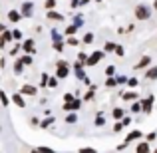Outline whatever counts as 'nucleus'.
<instances>
[{
    "label": "nucleus",
    "mask_w": 157,
    "mask_h": 153,
    "mask_svg": "<svg viewBox=\"0 0 157 153\" xmlns=\"http://www.w3.org/2000/svg\"><path fill=\"white\" fill-rule=\"evenodd\" d=\"M133 16L139 22H147V20H151V16H153V8H151V4L139 2L137 6L133 8Z\"/></svg>",
    "instance_id": "nucleus-1"
},
{
    "label": "nucleus",
    "mask_w": 157,
    "mask_h": 153,
    "mask_svg": "<svg viewBox=\"0 0 157 153\" xmlns=\"http://www.w3.org/2000/svg\"><path fill=\"white\" fill-rule=\"evenodd\" d=\"M139 139H143V131L141 129H131L129 133L125 135L123 143H117V145H115V149H117V151H123V149H127V147H129L133 141H139Z\"/></svg>",
    "instance_id": "nucleus-2"
},
{
    "label": "nucleus",
    "mask_w": 157,
    "mask_h": 153,
    "mask_svg": "<svg viewBox=\"0 0 157 153\" xmlns=\"http://www.w3.org/2000/svg\"><path fill=\"white\" fill-rule=\"evenodd\" d=\"M70 72H72V64H70L68 60H58L56 62V74H54V76H56L58 80L70 78Z\"/></svg>",
    "instance_id": "nucleus-3"
},
{
    "label": "nucleus",
    "mask_w": 157,
    "mask_h": 153,
    "mask_svg": "<svg viewBox=\"0 0 157 153\" xmlns=\"http://www.w3.org/2000/svg\"><path fill=\"white\" fill-rule=\"evenodd\" d=\"M139 103H141V113L149 115L155 105V94H147L145 98H139Z\"/></svg>",
    "instance_id": "nucleus-4"
},
{
    "label": "nucleus",
    "mask_w": 157,
    "mask_h": 153,
    "mask_svg": "<svg viewBox=\"0 0 157 153\" xmlns=\"http://www.w3.org/2000/svg\"><path fill=\"white\" fill-rule=\"evenodd\" d=\"M105 58V54H104V50H94L92 54H88V60H86V68H94V66H98L101 60Z\"/></svg>",
    "instance_id": "nucleus-5"
},
{
    "label": "nucleus",
    "mask_w": 157,
    "mask_h": 153,
    "mask_svg": "<svg viewBox=\"0 0 157 153\" xmlns=\"http://www.w3.org/2000/svg\"><path fill=\"white\" fill-rule=\"evenodd\" d=\"M34 2H32V0H24L22 4H20V14H22V20L24 18H32V16H34Z\"/></svg>",
    "instance_id": "nucleus-6"
},
{
    "label": "nucleus",
    "mask_w": 157,
    "mask_h": 153,
    "mask_svg": "<svg viewBox=\"0 0 157 153\" xmlns=\"http://www.w3.org/2000/svg\"><path fill=\"white\" fill-rule=\"evenodd\" d=\"M20 48H22L24 54H30V56H34V54L38 52V48H36V40H34V38H24L22 42H20Z\"/></svg>",
    "instance_id": "nucleus-7"
},
{
    "label": "nucleus",
    "mask_w": 157,
    "mask_h": 153,
    "mask_svg": "<svg viewBox=\"0 0 157 153\" xmlns=\"http://www.w3.org/2000/svg\"><path fill=\"white\" fill-rule=\"evenodd\" d=\"M72 72H74V76H76V80H80V82H84L86 78H88L86 76V66L82 64V62H78V60L72 64Z\"/></svg>",
    "instance_id": "nucleus-8"
},
{
    "label": "nucleus",
    "mask_w": 157,
    "mask_h": 153,
    "mask_svg": "<svg viewBox=\"0 0 157 153\" xmlns=\"http://www.w3.org/2000/svg\"><path fill=\"white\" fill-rule=\"evenodd\" d=\"M82 105H84V101H82V98H76L74 101H68V103H62V111H66V113H70V111H80Z\"/></svg>",
    "instance_id": "nucleus-9"
},
{
    "label": "nucleus",
    "mask_w": 157,
    "mask_h": 153,
    "mask_svg": "<svg viewBox=\"0 0 157 153\" xmlns=\"http://www.w3.org/2000/svg\"><path fill=\"white\" fill-rule=\"evenodd\" d=\"M151 64H153V58L145 54V56H141V58H139V62L133 66V70H135V72H145V70L149 68Z\"/></svg>",
    "instance_id": "nucleus-10"
},
{
    "label": "nucleus",
    "mask_w": 157,
    "mask_h": 153,
    "mask_svg": "<svg viewBox=\"0 0 157 153\" xmlns=\"http://www.w3.org/2000/svg\"><path fill=\"white\" fill-rule=\"evenodd\" d=\"M18 92L22 94L24 98H26V96H28V98H34V96H38V86L28 84V82H26V84H22V88H20Z\"/></svg>",
    "instance_id": "nucleus-11"
},
{
    "label": "nucleus",
    "mask_w": 157,
    "mask_h": 153,
    "mask_svg": "<svg viewBox=\"0 0 157 153\" xmlns=\"http://www.w3.org/2000/svg\"><path fill=\"white\" fill-rule=\"evenodd\" d=\"M119 98L123 100V103H131V101H137L141 96L135 90H127V92H119Z\"/></svg>",
    "instance_id": "nucleus-12"
},
{
    "label": "nucleus",
    "mask_w": 157,
    "mask_h": 153,
    "mask_svg": "<svg viewBox=\"0 0 157 153\" xmlns=\"http://www.w3.org/2000/svg\"><path fill=\"white\" fill-rule=\"evenodd\" d=\"M10 101L14 103L16 107H20V109H26V98H24V96H22L20 92L12 94V96H10Z\"/></svg>",
    "instance_id": "nucleus-13"
},
{
    "label": "nucleus",
    "mask_w": 157,
    "mask_h": 153,
    "mask_svg": "<svg viewBox=\"0 0 157 153\" xmlns=\"http://www.w3.org/2000/svg\"><path fill=\"white\" fill-rule=\"evenodd\" d=\"M6 18H8V22L18 24L20 20H22V14H20V10H16V8H10V10L6 12Z\"/></svg>",
    "instance_id": "nucleus-14"
},
{
    "label": "nucleus",
    "mask_w": 157,
    "mask_h": 153,
    "mask_svg": "<svg viewBox=\"0 0 157 153\" xmlns=\"http://www.w3.org/2000/svg\"><path fill=\"white\" fill-rule=\"evenodd\" d=\"M143 78H145V80H149V82H155L157 80V64H151L149 68L143 72Z\"/></svg>",
    "instance_id": "nucleus-15"
},
{
    "label": "nucleus",
    "mask_w": 157,
    "mask_h": 153,
    "mask_svg": "<svg viewBox=\"0 0 157 153\" xmlns=\"http://www.w3.org/2000/svg\"><path fill=\"white\" fill-rule=\"evenodd\" d=\"M123 115H127V109H123L121 105L111 107V117H113V121H119V119H123Z\"/></svg>",
    "instance_id": "nucleus-16"
},
{
    "label": "nucleus",
    "mask_w": 157,
    "mask_h": 153,
    "mask_svg": "<svg viewBox=\"0 0 157 153\" xmlns=\"http://www.w3.org/2000/svg\"><path fill=\"white\" fill-rule=\"evenodd\" d=\"M135 153H151V143H147L145 139H139L135 145Z\"/></svg>",
    "instance_id": "nucleus-17"
},
{
    "label": "nucleus",
    "mask_w": 157,
    "mask_h": 153,
    "mask_svg": "<svg viewBox=\"0 0 157 153\" xmlns=\"http://www.w3.org/2000/svg\"><path fill=\"white\" fill-rule=\"evenodd\" d=\"M46 18L50 22H64V14H60L58 10H46Z\"/></svg>",
    "instance_id": "nucleus-18"
},
{
    "label": "nucleus",
    "mask_w": 157,
    "mask_h": 153,
    "mask_svg": "<svg viewBox=\"0 0 157 153\" xmlns=\"http://www.w3.org/2000/svg\"><path fill=\"white\" fill-rule=\"evenodd\" d=\"M96 92H98V86H96V84H92V86L88 88V92L82 96V101H92L94 98H96Z\"/></svg>",
    "instance_id": "nucleus-19"
},
{
    "label": "nucleus",
    "mask_w": 157,
    "mask_h": 153,
    "mask_svg": "<svg viewBox=\"0 0 157 153\" xmlns=\"http://www.w3.org/2000/svg\"><path fill=\"white\" fill-rule=\"evenodd\" d=\"M94 42H96V34H94L92 30H88L84 36H82V46H92Z\"/></svg>",
    "instance_id": "nucleus-20"
},
{
    "label": "nucleus",
    "mask_w": 157,
    "mask_h": 153,
    "mask_svg": "<svg viewBox=\"0 0 157 153\" xmlns=\"http://www.w3.org/2000/svg\"><path fill=\"white\" fill-rule=\"evenodd\" d=\"M94 125H96V127H104V125H105V111H104V109H100V111L96 113Z\"/></svg>",
    "instance_id": "nucleus-21"
},
{
    "label": "nucleus",
    "mask_w": 157,
    "mask_h": 153,
    "mask_svg": "<svg viewBox=\"0 0 157 153\" xmlns=\"http://www.w3.org/2000/svg\"><path fill=\"white\" fill-rule=\"evenodd\" d=\"M78 121H80L78 111H70V113H66V123H68V125H78Z\"/></svg>",
    "instance_id": "nucleus-22"
},
{
    "label": "nucleus",
    "mask_w": 157,
    "mask_h": 153,
    "mask_svg": "<svg viewBox=\"0 0 157 153\" xmlns=\"http://www.w3.org/2000/svg\"><path fill=\"white\" fill-rule=\"evenodd\" d=\"M12 72H14L16 76H22L24 74V64L18 60V58H14V62H12Z\"/></svg>",
    "instance_id": "nucleus-23"
},
{
    "label": "nucleus",
    "mask_w": 157,
    "mask_h": 153,
    "mask_svg": "<svg viewBox=\"0 0 157 153\" xmlns=\"http://www.w3.org/2000/svg\"><path fill=\"white\" fill-rule=\"evenodd\" d=\"M54 121H56V117L54 115H48V117H44V119H40V129H48L50 125H54Z\"/></svg>",
    "instance_id": "nucleus-24"
},
{
    "label": "nucleus",
    "mask_w": 157,
    "mask_h": 153,
    "mask_svg": "<svg viewBox=\"0 0 157 153\" xmlns=\"http://www.w3.org/2000/svg\"><path fill=\"white\" fill-rule=\"evenodd\" d=\"M64 44L66 46H82V40L78 38V36H66V40H64Z\"/></svg>",
    "instance_id": "nucleus-25"
},
{
    "label": "nucleus",
    "mask_w": 157,
    "mask_h": 153,
    "mask_svg": "<svg viewBox=\"0 0 157 153\" xmlns=\"http://www.w3.org/2000/svg\"><path fill=\"white\" fill-rule=\"evenodd\" d=\"M20 52H22V48H20V42H12V48L8 50V56H10V58H18Z\"/></svg>",
    "instance_id": "nucleus-26"
},
{
    "label": "nucleus",
    "mask_w": 157,
    "mask_h": 153,
    "mask_svg": "<svg viewBox=\"0 0 157 153\" xmlns=\"http://www.w3.org/2000/svg\"><path fill=\"white\" fill-rule=\"evenodd\" d=\"M115 46H117V42H111V40H105L104 42V54H113V50H115Z\"/></svg>",
    "instance_id": "nucleus-27"
},
{
    "label": "nucleus",
    "mask_w": 157,
    "mask_h": 153,
    "mask_svg": "<svg viewBox=\"0 0 157 153\" xmlns=\"http://www.w3.org/2000/svg\"><path fill=\"white\" fill-rule=\"evenodd\" d=\"M18 60L24 64V68H26V66H32V64H34V56H30V54H22V56H18Z\"/></svg>",
    "instance_id": "nucleus-28"
},
{
    "label": "nucleus",
    "mask_w": 157,
    "mask_h": 153,
    "mask_svg": "<svg viewBox=\"0 0 157 153\" xmlns=\"http://www.w3.org/2000/svg\"><path fill=\"white\" fill-rule=\"evenodd\" d=\"M50 36H52V42L64 40V34H62V30H58V28H50Z\"/></svg>",
    "instance_id": "nucleus-29"
},
{
    "label": "nucleus",
    "mask_w": 157,
    "mask_h": 153,
    "mask_svg": "<svg viewBox=\"0 0 157 153\" xmlns=\"http://www.w3.org/2000/svg\"><path fill=\"white\" fill-rule=\"evenodd\" d=\"M72 24L76 28H82L86 24V20H84V14H74V20H72Z\"/></svg>",
    "instance_id": "nucleus-30"
},
{
    "label": "nucleus",
    "mask_w": 157,
    "mask_h": 153,
    "mask_svg": "<svg viewBox=\"0 0 157 153\" xmlns=\"http://www.w3.org/2000/svg\"><path fill=\"white\" fill-rule=\"evenodd\" d=\"M12 38H14V42H22L26 36H24V32L20 30V28H14V30H12Z\"/></svg>",
    "instance_id": "nucleus-31"
},
{
    "label": "nucleus",
    "mask_w": 157,
    "mask_h": 153,
    "mask_svg": "<svg viewBox=\"0 0 157 153\" xmlns=\"http://www.w3.org/2000/svg\"><path fill=\"white\" fill-rule=\"evenodd\" d=\"M129 113H141V103H139V100L137 101H131V105H129Z\"/></svg>",
    "instance_id": "nucleus-32"
},
{
    "label": "nucleus",
    "mask_w": 157,
    "mask_h": 153,
    "mask_svg": "<svg viewBox=\"0 0 157 153\" xmlns=\"http://www.w3.org/2000/svg\"><path fill=\"white\" fill-rule=\"evenodd\" d=\"M48 78H50V74L42 72V76H40V82H38V88H44V90L48 88Z\"/></svg>",
    "instance_id": "nucleus-33"
},
{
    "label": "nucleus",
    "mask_w": 157,
    "mask_h": 153,
    "mask_svg": "<svg viewBox=\"0 0 157 153\" xmlns=\"http://www.w3.org/2000/svg\"><path fill=\"white\" fill-rule=\"evenodd\" d=\"M0 103H2L4 107L10 105V96H8V94L4 92V90H0Z\"/></svg>",
    "instance_id": "nucleus-34"
},
{
    "label": "nucleus",
    "mask_w": 157,
    "mask_h": 153,
    "mask_svg": "<svg viewBox=\"0 0 157 153\" xmlns=\"http://www.w3.org/2000/svg\"><path fill=\"white\" fill-rule=\"evenodd\" d=\"M0 36H2V40H4L6 44H12V42H14V38H12V30H8V28H6V30H4Z\"/></svg>",
    "instance_id": "nucleus-35"
},
{
    "label": "nucleus",
    "mask_w": 157,
    "mask_h": 153,
    "mask_svg": "<svg viewBox=\"0 0 157 153\" xmlns=\"http://www.w3.org/2000/svg\"><path fill=\"white\" fill-rule=\"evenodd\" d=\"M52 48H54V52H64V48H66V44H64V40H58V42H52Z\"/></svg>",
    "instance_id": "nucleus-36"
},
{
    "label": "nucleus",
    "mask_w": 157,
    "mask_h": 153,
    "mask_svg": "<svg viewBox=\"0 0 157 153\" xmlns=\"http://www.w3.org/2000/svg\"><path fill=\"white\" fill-rule=\"evenodd\" d=\"M127 88H129V90H135V88H137V86H139V78H127Z\"/></svg>",
    "instance_id": "nucleus-37"
},
{
    "label": "nucleus",
    "mask_w": 157,
    "mask_h": 153,
    "mask_svg": "<svg viewBox=\"0 0 157 153\" xmlns=\"http://www.w3.org/2000/svg\"><path fill=\"white\" fill-rule=\"evenodd\" d=\"M105 88L107 90H113V88H117V84H115V76H111V78H105Z\"/></svg>",
    "instance_id": "nucleus-38"
},
{
    "label": "nucleus",
    "mask_w": 157,
    "mask_h": 153,
    "mask_svg": "<svg viewBox=\"0 0 157 153\" xmlns=\"http://www.w3.org/2000/svg\"><path fill=\"white\" fill-rule=\"evenodd\" d=\"M76 98H80V96H76L74 92H66L64 96H62V100H64V103H68V101H74Z\"/></svg>",
    "instance_id": "nucleus-39"
},
{
    "label": "nucleus",
    "mask_w": 157,
    "mask_h": 153,
    "mask_svg": "<svg viewBox=\"0 0 157 153\" xmlns=\"http://www.w3.org/2000/svg\"><path fill=\"white\" fill-rule=\"evenodd\" d=\"M78 30H80V28H76L74 24H70V26L64 30V34H66V36H76V34H78Z\"/></svg>",
    "instance_id": "nucleus-40"
},
{
    "label": "nucleus",
    "mask_w": 157,
    "mask_h": 153,
    "mask_svg": "<svg viewBox=\"0 0 157 153\" xmlns=\"http://www.w3.org/2000/svg\"><path fill=\"white\" fill-rule=\"evenodd\" d=\"M115 84H117V86H125L127 84V76H123V74H115Z\"/></svg>",
    "instance_id": "nucleus-41"
},
{
    "label": "nucleus",
    "mask_w": 157,
    "mask_h": 153,
    "mask_svg": "<svg viewBox=\"0 0 157 153\" xmlns=\"http://www.w3.org/2000/svg\"><path fill=\"white\" fill-rule=\"evenodd\" d=\"M58 84H60V80H58L56 76H50V78H48V88H50V90L58 88Z\"/></svg>",
    "instance_id": "nucleus-42"
},
{
    "label": "nucleus",
    "mask_w": 157,
    "mask_h": 153,
    "mask_svg": "<svg viewBox=\"0 0 157 153\" xmlns=\"http://www.w3.org/2000/svg\"><path fill=\"white\" fill-rule=\"evenodd\" d=\"M113 54L117 58H123V56H125V48H123L121 44H117V46H115V50H113Z\"/></svg>",
    "instance_id": "nucleus-43"
},
{
    "label": "nucleus",
    "mask_w": 157,
    "mask_h": 153,
    "mask_svg": "<svg viewBox=\"0 0 157 153\" xmlns=\"http://www.w3.org/2000/svg\"><path fill=\"white\" fill-rule=\"evenodd\" d=\"M143 139H145L147 143L155 141V139H157V131H149V133H145V135H143Z\"/></svg>",
    "instance_id": "nucleus-44"
},
{
    "label": "nucleus",
    "mask_w": 157,
    "mask_h": 153,
    "mask_svg": "<svg viewBox=\"0 0 157 153\" xmlns=\"http://www.w3.org/2000/svg\"><path fill=\"white\" fill-rule=\"evenodd\" d=\"M56 6H58V0H46V2H44V8H46V10H54Z\"/></svg>",
    "instance_id": "nucleus-45"
},
{
    "label": "nucleus",
    "mask_w": 157,
    "mask_h": 153,
    "mask_svg": "<svg viewBox=\"0 0 157 153\" xmlns=\"http://www.w3.org/2000/svg\"><path fill=\"white\" fill-rule=\"evenodd\" d=\"M111 131H113V133H121V131H123V123L121 121H115L113 127H111Z\"/></svg>",
    "instance_id": "nucleus-46"
},
{
    "label": "nucleus",
    "mask_w": 157,
    "mask_h": 153,
    "mask_svg": "<svg viewBox=\"0 0 157 153\" xmlns=\"http://www.w3.org/2000/svg\"><path fill=\"white\" fill-rule=\"evenodd\" d=\"M111 76H115V66H107L105 68V78H111Z\"/></svg>",
    "instance_id": "nucleus-47"
},
{
    "label": "nucleus",
    "mask_w": 157,
    "mask_h": 153,
    "mask_svg": "<svg viewBox=\"0 0 157 153\" xmlns=\"http://www.w3.org/2000/svg\"><path fill=\"white\" fill-rule=\"evenodd\" d=\"M119 121L123 123V127H127V125H131V121H133V119H131V115L127 113V115H123V119H119Z\"/></svg>",
    "instance_id": "nucleus-48"
},
{
    "label": "nucleus",
    "mask_w": 157,
    "mask_h": 153,
    "mask_svg": "<svg viewBox=\"0 0 157 153\" xmlns=\"http://www.w3.org/2000/svg\"><path fill=\"white\" fill-rule=\"evenodd\" d=\"M78 153H98V149L96 147H80Z\"/></svg>",
    "instance_id": "nucleus-49"
},
{
    "label": "nucleus",
    "mask_w": 157,
    "mask_h": 153,
    "mask_svg": "<svg viewBox=\"0 0 157 153\" xmlns=\"http://www.w3.org/2000/svg\"><path fill=\"white\" fill-rule=\"evenodd\" d=\"M78 62H82V64H86V60H88V54L86 52H78V58H76Z\"/></svg>",
    "instance_id": "nucleus-50"
},
{
    "label": "nucleus",
    "mask_w": 157,
    "mask_h": 153,
    "mask_svg": "<svg viewBox=\"0 0 157 153\" xmlns=\"http://www.w3.org/2000/svg\"><path fill=\"white\" fill-rule=\"evenodd\" d=\"M38 151H40V153H56V151H54V149H52V147H46V145H42V147H38Z\"/></svg>",
    "instance_id": "nucleus-51"
},
{
    "label": "nucleus",
    "mask_w": 157,
    "mask_h": 153,
    "mask_svg": "<svg viewBox=\"0 0 157 153\" xmlns=\"http://www.w3.org/2000/svg\"><path fill=\"white\" fill-rule=\"evenodd\" d=\"M70 8H72V10H78V8H80V0H70Z\"/></svg>",
    "instance_id": "nucleus-52"
},
{
    "label": "nucleus",
    "mask_w": 157,
    "mask_h": 153,
    "mask_svg": "<svg viewBox=\"0 0 157 153\" xmlns=\"http://www.w3.org/2000/svg\"><path fill=\"white\" fill-rule=\"evenodd\" d=\"M30 123H32V127H38L40 125V117H36V115H34V117H30Z\"/></svg>",
    "instance_id": "nucleus-53"
},
{
    "label": "nucleus",
    "mask_w": 157,
    "mask_h": 153,
    "mask_svg": "<svg viewBox=\"0 0 157 153\" xmlns=\"http://www.w3.org/2000/svg\"><path fill=\"white\" fill-rule=\"evenodd\" d=\"M6 46H8V44L4 42V40H2V36H0V50H6Z\"/></svg>",
    "instance_id": "nucleus-54"
},
{
    "label": "nucleus",
    "mask_w": 157,
    "mask_h": 153,
    "mask_svg": "<svg viewBox=\"0 0 157 153\" xmlns=\"http://www.w3.org/2000/svg\"><path fill=\"white\" fill-rule=\"evenodd\" d=\"M133 30H135V26H133V24H129V26L125 28V34H127V32H133Z\"/></svg>",
    "instance_id": "nucleus-55"
},
{
    "label": "nucleus",
    "mask_w": 157,
    "mask_h": 153,
    "mask_svg": "<svg viewBox=\"0 0 157 153\" xmlns=\"http://www.w3.org/2000/svg\"><path fill=\"white\" fill-rule=\"evenodd\" d=\"M115 32H117L119 36H121V34H125V30H123V26H119V28H117V30H115Z\"/></svg>",
    "instance_id": "nucleus-56"
},
{
    "label": "nucleus",
    "mask_w": 157,
    "mask_h": 153,
    "mask_svg": "<svg viewBox=\"0 0 157 153\" xmlns=\"http://www.w3.org/2000/svg\"><path fill=\"white\" fill-rule=\"evenodd\" d=\"M4 30H6V24H4V22H0V34H2Z\"/></svg>",
    "instance_id": "nucleus-57"
},
{
    "label": "nucleus",
    "mask_w": 157,
    "mask_h": 153,
    "mask_svg": "<svg viewBox=\"0 0 157 153\" xmlns=\"http://www.w3.org/2000/svg\"><path fill=\"white\" fill-rule=\"evenodd\" d=\"M92 0H80V6H86V4H90Z\"/></svg>",
    "instance_id": "nucleus-58"
},
{
    "label": "nucleus",
    "mask_w": 157,
    "mask_h": 153,
    "mask_svg": "<svg viewBox=\"0 0 157 153\" xmlns=\"http://www.w3.org/2000/svg\"><path fill=\"white\" fill-rule=\"evenodd\" d=\"M151 8H153V10H157V0H153V4H151Z\"/></svg>",
    "instance_id": "nucleus-59"
},
{
    "label": "nucleus",
    "mask_w": 157,
    "mask_h": 153,
    "mask_svg": "<svg viewBox=\"0 0 157 153\" xmlns=\"http://www.w3.org/2000/svg\"><path fill=\"white\" fill-rule=\"evenodd\" d=\"M94 2H96V4H101V2H104V0H94Z\"/></svg>",
    "instance_id": "nucleus-60"
},
{
    "label": "nucleus",
    "mask_w": 157,
    "mask_h": 153,
    "mask_svg": "<svg viewBox=\"0 0 157 153\" xmlns=\"http://www.w3.org/2000/svg\"><path fill=\"white\" fill-rule=\"evenodd\" d=\"M151 153H157V147H155V149H151Z\"/></svg>",
    "instance_id": "nucleus-61"
},
{
    "label": "nucleus",
    "mask_w": 157,
    "mask_h": 153,
    "mask_svg": "<svg viewBox=\"0 0 157 153\" xmlns=\"http://www.w3.org/2000/svg\"><path fill=\"white\" fill-rule=\"evenodd\" d=\"M0 133H2V125H0Z\"/></svg>",
    "instance_id": "nucleus-62"
}]
</instances>
